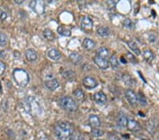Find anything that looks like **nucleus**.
<instances>
[{
  "label": "nucleus",
  "instance_id": "1",
  "mask_svg": "<svg viewBox=\"0 0 159 140\" xmlns=\"http://www.w3.org/2000/svg\"><path fill=\"white\" fill-rule=\"evenodd\" d=\"M55 134L60 140H72L74 136V128L68 122L58 123L55 129Z\"/></svg>",
  "mask_w": 159,
  "mask_h": 140
},
{
  "label": "nucleus",
  "instance_id": "2",
  "mask_svg": "<svg viewBox=\"0 0 159 140\" xmlns=\"http://www.w3.org/2000/svg\"><path fill=\"white\" fill-rule=\"evenodd\" d=\"M13 77L17 85L21 87H26L30 81L29 73L23 69H16L13 72Z\"/></svg>",
  "mask_w": 159,
  "mask_h": 140
},
{
  "label": "nucleus",
  "instance_id": "3",
  "mask_svg": "<svg viewBox=\"0 0 159 140\" xmlns=\"http://www.w3.org/2000/svg\"><path fill=\"white\" fill-rule=\"evenodd\" d=\"M26 105L29 112L32 115L37 116L42 113L40 104L33 96H28L26 98Z\"/></svg>",
  "mask_w": 159,
  "mask_h": 140
},
{
  "label": "nucleus",
  "instance_id": "4",
  "mask_svg": "<svg viewBox=\"0 0 159 140\" xmlns=\"http://www.w3.org/2000/svg\"><path fill=\"white\" fill-rule=\"evenodd\" d=\"M60 105L64 110L69 112H74L78 110V105L70 96H64L60 100Z\"/></svg>",
  "mask_w": 159,
  "mask_h": 140
},
{
  "label": "nucleus",
  "instance_id": "5",
  "mask_svg": "<svg viewBox=\"0 0 159 140\" xmlns=\"http://www.w3.org/2000/svg\"><path fill=\"white\" fill-rule=\"evenodd\" d=\"M29 6L36 14H42L45 11L44 2L42 1H31Z\"/></svg>",
  "mask_w": 159,
  "mask_h": 140
},
{
  "label": "nucleus",
  "instance_id": "6",
  "mask_svg": "<svg viewBox=\"0 0 159 140\" xmlns=\"http://www.w3.org/2000/svg\"><path fill=\"white\" fill-rule=\"evenodd\" d=\"M82 29L86 32H88L91 30L93 27V21L90 17L85 16L83 18L82 23H81Z\"/></svg>",
  "mask_w": 159,
  "mask_h": 140
},
{
  "label": "nucleus",
  "instance_id": "7",
  "mask_svg": "<svg viewBox=\"0 0 159 140\" xmlns=\"http://www.w3.org/2000/svg\"><path fill=\"white\" fill-rule=\"evenodd\" d=\"M125 96L130 105L132 106L137 105L138 102V98H137V95L135 93V91L131 90V89H127L125 92Z\"/></svg>",
  "mask_w": 159,
  "mask_h": 140
},
{
  "label": "nucleus",
  "instance_id": "8",
  "mask_svg": "<svg viewBox=\"0 0 159 140\" xmlns=\"http://www.w3.org/2000/svg\"><path fill=\"white\" fill-rule=\"evenodd\" d=\"M83 84L86 88L88 89H93L97 87L98 82L94 78L91 76H86L83 80Z\"/></svg>",
  "mask_w": 159,
  "mask_h": 140
},
{
  "label": "nucleus",
  "instance_id": "9",
  "mask_svg": "<svg viewBox=\"0 0 159 140\" xmlns=\"http://www.w3.org/2000/svg\"><path fill=\"white\" fill-rule=\"evenodd\" d=\"M94 62L96 65L101 70H107L109 67V62L105 59H103L98 56H95L94 57Z\"/></svg>",
  "mask_w": 159,
  "mask_h": 140
},
{
  "label": "nucleus",
  "instance_id": "10",
  "mask_svg": "<svg viewBox=\"0 0 159 140\" xmlns=\"http://www.w3.org/2000/svg\"><path fill=\"white\" fill-rule=\"evenodd\" d=\"M45 86L50 91H55L59 87L60 83L56 79H50L45 81Z\"/></svg>",
  "mask_w": 159,
  "mask_h": 140
},
{
  "label": "nucleus",
  "instance_id": "11",
  "mask_svg": "<svg viewBox=\"0 0 159 140\" xmlns=\"http://www.w3.org/2000/svg\"><path fill=\"white\" fill-rule=\"evenodd\" d=\"M127 129L132 132H139L141 129V126L137 121L134 119H128Z\"/></svg>",
  "mask_w": 159,
  "mask_h": 140
},
{
  "label": "nucleus",
  "instance_id": "12",
  "mask_svg": "<svg viewBox=\"0 0 159 140\" xmlns=\"http://www.w3.org/2000/svg\"><path fill=\"white\" fill-rule=\"evenodd\" d=\"M94 100L96 103L102 105L107 102V96L103 91H98L94 94Z\"/></svg>",
  "mask_w": 159,
  "mask_h": 140
},
{
  "label": "nucleus",
  "instance_id": "13",
  "mask_svg": "<svg viewBox=\"0 0 159 140\" xmlns=\"http://www.w3.org/2000/svg\"><path fill=\"white\" fill-rule=\"evenodd\" d=\"M47 56L50 59L55 61H57L61 59V53L60 52L59 50H57L55 48H52V49L49 50L47 52Z\"/></svg>",
  "mask_w": 159,
  "mask_h": 140
},
{
  "label": "nucleus",
  "instance_id": "14",
  "mask_svg": "<svg viewBox=\"0 0 159 140\" xmlns=\"http://www.w3.org/2000/svg\"><path fill=\"white\" fill-rule=\"evenodd\" d=\"M69 60L72 64L75 65H78L82 62L83 57L78 52H72L69 55Z\"/></svg>",
  "mask_w": 159,
  "mask_h": 140
},
{
  "label": "nucleus",
  "instance_id": "15",
  "mask_svg": "<svg viewBox=\"0 0 159 140\" xmlns=\"http://www.w3.org/2000/svg\"><path fill=\"white\" fill-rule=\"evenodd\" d=\"M89 123L92 128H98L100 127V124H101L100 118L95 115H91L89 117Z\"/></svg>",
  "mask_w": 159,
  "mask_h": 140
},
{
  "label": "nucleus",
  "instance_id": "16",
  "mask_svg": "<svg viewBox=\"0 0 159 140\" xmlns=\"http://www.w3.org/2000/svg\"><path fill=\"white\" fill-rule=\"evenodd\" d=\"M26 57L30 62H34L38 58V54L36 51L33 49L27 50L26 52Z\"/></svg>",
  "mask_w": 159,
  "mask_h": 140
},
{
  "label": "nucleus",
  "instance_id": "17",
  "mask_svg": "<svg viewBox=\"0 0 159 140\" xmlns=\"http://www.w3.org/2000/svg\"><path fill=\"white\" fill-rule=\"evenodd\" d=\"M83 46L87 50H92L95 47V43L90 38H85L83 42Z\"/></svg>",
  "mask_w": 159,
  "mask_h": 140
},
{
  "label": "nucleus",
  "instance_id": "18",
  "mask_svg": "<svg viewBox=\"0 0 159 140\" xmlns=\"http://www.w3.org/2000/svg\"><path fill=\"white\" fill-rule=\"evenodd\" d=\"M128 119L125 115L123 113H120L117 118V124L121 127H127Z\"/></svg>",
  "mask_w": 159,
  "mask_h": 140
},
{
  "label": "nucleus",
  "instance_id": "19",
  "mask_svg": "<svg viewBox=\"0 0 159 140\" xmlns=\"http://www.w3.org/2000/svg\"><path fill=\"white\" fill-rule=\"evenodd\" d=\"M57 33L62 36L65 37H69L72 35V32L69 29H68L67 27H65L64 25H60L57 28Z\"/></svg>",
  "mask_w": 159,
  "mask_h": 140
},
{
  "label": "nucleus",
  "instance_id": "20",
  "mask_svg": "<svg viewBox=\"0 0 159 140\" xmlns=\"http://www.w3.org/2000/svg\"><path fill=\"white\" fill-rule=\"evenodd\" d=\"M63 77L69 81H74L76 80V73L72 70H67L62 74Z\"/></svg>",
  "mask_w": 159,
  "mask_h": 140
},
{
  "label": "nucleus",
  "instance_id": "21",
  "mask_svg": "<svg viewBox=\"0 0 159 140\" xmlns=\"http://www.w3.org/2000/svg\"><path fill=\"white\" fill-rule=\"evenodd\" d=\"M97 56L101 58H103V59L107 60V58L109 57V50L105 47H100L99 49L98 50Z\"/></svg>",
  "mask_w": 159,
  "mask_h": 140
},
{
  "label": "nucleus",
  "instance_id": "22",
  "mask_svg": "<svg viewBox=\"0 0 159 140\" xmlns=\"http://www.w3.org/2000/svg\"><path fill=\"white\" fill-rule=\"evenodd\" d=\"M143 57L146 62L148 63H151L153 60H154L155 56L152 51H151L149 50H146L145 51H144Z\"/></svg>",
  "mask_w": 159,
  "mask_h": 140
},
{
  "label": "nucleus",
  "instance_id": "23",
  "mask_svg": "<svg viewBox=\"0 0 159 140\" xmlns=\"http://www.w3.org/2000/svg\"><path fill=\"white\" fill-rule=\"evenodd\" d=\"M97 34L101 37H108L110 34V30L107 26H102L97 30Z\"/></svg>",
  "mask_w": 159,
  "mask_h": 140
},
{
  "label": "nucleus",
  "instance_id": "24",
  "mask_svg": "<svg viewBox=\"0 0 159 140\" xmlns=\"http://www.w3.org/2000/svg\"><path fill=\"white\" fill-rule=\"evenodd\" d=\"M127 44L128 45V47H130V49L133 51V52H135L136 55H139L141 54V51L139 50V48L138 47L137 45L136 44V43H135L134 41H132V40H130V41L127 42Z\"/></svg>",
  "mask_w": 159,
  "mask_h": 140
},
{
  "label": "nucleus",
  "instance_id": "25",
  "mask_svg": "<svg viewBox=\"0 0 159 140\" xmlns=\"http://www.w3.org/2000/svg\"><path fill=\"white\" fill-rule=\"evenodd\" d=\"M43 36L45 39H47L49 41H52L55 39V34L51 30L45 29L43 31Z\"/></svg>",
  "mask_w": 159,
  "mask_h": 140
},
{
  "label": "nucleus",
  "instance_id": "26",
  "mask_svg": "<svg viewBox=\"0 0 159 140\" xmlns=\"http://www.w3.org/2000/svg\"><path fill=\"white\" fill-rule=\"evenodd\" d=\"M74 95L78 100H83L84 98V93L81 89H77L74 91Z\"/></svg>",
  "mask_w": 159,
  "mask_h": 140
},
{
  "label": "nucleus",
  "instance_id": "27",
  "mask_svg": "<svg viewBox=\"0 0 159 140\" xmlns=\"http://www.w3.org/2000/svg\"><path fill=\"white\" fill-rule=\"evenodd\" d=\"M8 40H7V35L2 33H0V47H5L7 44Z\"/></svg>",
  "mask_w": 159,
  "mask_h": 140
},
{
  "label": "nucleus",
  "instance_id": "28",
  "mask_svg": "<svg viewBox=\"0 0 159 140\" xmlns=\"http://www.w3.org/2000/svg\"><path fill=\"white\" fill-rule=\"evenodd\" d=\"M110 63L113 68H117L119 67V62H118V60L117 57H115V55H113L110 58Z\"/></svg>",
  "mask_w": 159,
  "mask_h": 140
},
{
  "label": "nucleus",
  "instance_id": "29",
  "mask_svg": "<svg viewBox=\"0 0 159 140\" xmlns=\"http://www.w3.org/2000/svg\"><path fill=\"white\" fill-rule=\"evenodd\" d=\"M137 98H138V101H139L140 105L142 106H146L147 105V101H146V98L144 96L142 93H139L137 95Z\"/></svg>",
  "mask_w": 159,
  "mask_h": 140
},
{
  "label": "nucleus",
  "instance_id": "30",
  "mask_svg": "<svg viewBox=\"0 0 159 140\" xmlns=\"http://www.w3.org/2000/svg\"><path fill=\"white\" fill-rule=\"evenodd\" d=\"M91 134L93 137H99L103 135L104 132L101 129H99L98 128H92Z\"/></svg>",
  "mask_w": 159,
  "mask_h": 140
},
{
  "label": "nucleus",
  "instance_id": "31",
  "mask_svg": "<svg viewBox=\"0 0 159 140\" xmlns=\"http://www.w3.org/2000/svg\"><path fill=\"white\" fill-rule=\"evenodd\" d=\"M123 25H124V26L127 28V29H132L134 28V25L132 24V21L129 19H126L124 20Z\"/></svg>",
  "mask_w": 159,
  "mask_h": 140
},
{
  "label": "nucleus",
  "instance_id": "32",
  "mask_svg": "<svg viewBox=\"0 0 159 140\" xmlns=\"http://www.w3.org/2000/svg\"><path fill=\"white\" fill-rule=\"evenodd\" d=\"M7 18V14L6 12H4L3 10L0 9V20L2 21H5Z\"/></svg>",
  "mask_w": 159,
  "mask_h": 140
},
{
  "label": "nucleus",
  "instance_id": "33",
  "mask_svg": "<svg viewBox=\"0 0 159 140\" xmlns=\"http://www.w3.org/2000/svg\"><path fill=\"white\" fill-rule=\"evenodd\" d=\"M5 70H6V65L5 64L2 62H0V76L2 75L5 72Z\"/></svg>",
  "mask_w": 159,
  "mask_h": 140
},
{
  "label": "nucleus",
  "instance_id": "34",
  "mask_svg": "<svg viewBox=\"0 0 159 140\" xmlns=\"http://www.w3.org/2000/svg\"><path fill=\"white\" fill-rule=\"evenodd\" d=\"M72 139L73 140H85V139L84 138V137H83L82 134H80L79 133L74 134Z\"/></svg>",
  "mask_w": 159,
  "mask_h": 140
},
{
  "label": "nucleus",
  "instance_id": "35",
  "mask_svg": "<svg viewBox=\"0 0 159 140\" xmlns=\"http://www.w3.org/2000/svg\"><path fill=\"white\" fill-rule=\"evenodd\" d=\"M109 138L110 140H119V139L117 138V137L114 135V134H111V135H110Z\"/></svg>",
  "mask_w": 159,
  "mask_h": 140
},
{
  "label": "nucleus",
  "instance_id": "36",
  "mask_svg": "<svg viewBox=\"0 0 159 140\" xmlns=\"http://www.w3.org/2000/svg\"><path fill=\"white\" fill-rule=\"evenodd\" d=\"M24 1H23V0H15V3L17 4H21L22 3H24Z\"/></svg>",
  "mask_w": 159,
  "mask_h": 140
},
{
  "label": "nucleus",
  "instance_id": "37",
  "mask_svg": "<svg viewBox=\"0 0 159 140\" xmlns=\"http://www.w3.org/2000/svg\"><path fill=\"white\" fill-rule=\"evenodd\" d=\"M4 56H5V53L4 51L2 50L0 51V58H4Z\"/></svg>",
  "mask_w": 159,
  "mask_h": 140
},
{
  "label": "nucleus",
  "instance_id": "38",
  "mask_svg": "<svg viewBox=\"0 0 159 140\" xmlns=\"http://www.w3.org/2000/svg\"><path fill=\"white\" fill-rule=\"evenodd\" d=\"M120 61H121V62H122L123 64H127V60H126L125 59H124V57H121L120 58Z\"/></svg>",
  "mask_w": 159,
  "mask_h": 140
},
{
  "label": "nucleus",
  "instance_id": "39",
  "mask_svg": "<svg viewBox=\"0 0 159 140\" xmlns=\"http://www.w3.org/2000/svg\"><path fill=\"white\" fill-rule=\"evenodd\" d=\"M2 93V83L0 81V93Z\"/></svg>",
  "mask_w": 159,
  "mask_h": 140
},
{
  "label": "nucleus",
  "instance_id": "40",
  "mask_svg": "<svg viewBox=\"0 0 159 140\" xmlns=\"http://www.w3.org/2000/svg\"><path fill=\"white\" fill-rule=\"evenodd\" d=\"M152 124H153V125H154V123H151V125H152ZM151 131H152V126H151V128L150 129V131L149 132H151Z\"/></svg>",
  "mask_w": 159,
  "mask_h": 140
},
{
  "label": "nucleus",
  "instance_id": "41",
  "mask_svg": "<svg viewBox=\"0 0 159 140\" xmlns=\"http://www.w3.org/2000/svg\"><path fill=\"white\" fill-rule=\"evenodd\" d=\"M98 140H104V139H98Z\"/></svg>",
  "mask_w": 159,
  "mask_h": 140
}]
</instances>
